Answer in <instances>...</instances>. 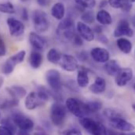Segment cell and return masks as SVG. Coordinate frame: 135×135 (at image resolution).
<instances>
[{
    "label": "cell",
    "instance_id": "1",
    "mask_svg": "<svg viewBox=\"0 0 135 135\" xmlns=\"http://www.w3.org/2000/svg\"><path fill=\"white\" fill-rule=\"evenodd\" d=\"M104 115L108 119L109 124L115 130L123 132H132L135 130L134 124L128 122L122 114L113 108H107L104 111Z\"/></svg>",
    "mask_w": 135,
    "mask_h": 135
},
{
    "label": "cell",
    "instance_id": "2",
    "mask_svg": "<svg viewBox=\"0 0 135 135\" xmlns=\"http://www.w3.org/2000/svg\"><path fill=\"white\" fill-rule=\"evenodd\" d=\"M50 93L45 88H39L37 91L29 93L25 98V105L28 110H34L38 107L45 105L49 101Z\"/></svg>",
    "mask_w": 135,
    "mask_h": 135
},
{
    "label": "cell",
    "instance_id": "3",
    "mask_svg": "<svg viewBox=\"0 0 135 135\" xmlns=\"http://www.w3.org/2000/svg\"><path fill=\"white\" fill-rule=\"evenodd\" d=\"M79 122L80 125L91 135H108L105 127L93 119L86 116L79 118Z\"/></svg>",
    "mask_w": 135,
    "mask_h": 135
},
{
    "label": "cell",
    "instance_id": "4",
    "mask_svg": "<svg viewBox=\"0 0 135 135\" xmlns=\"http://www.w3.org/2000/svg\"><path fill=\"white\" fill-rule=\"evenodd\" d=\"M67 116L66 108L59 102H55L50 108V119L56 127H61L65 122Z\"/></svg>",
    "mask_w": 135,
    "mask_h": 135
},
{
    "label": "cell",
    "instance_id": "5",
    "mask_svg": "<svg viewBox=\"0 0 135 135\" xmlns=\"http://www.w3.org/2000/svg\"><path fill=\"white\" fill-rule=\"evenodd\" d=\"M65 105L68 110L76 117L81 118L83 116H86V115L89 114L86 103H83L77 98H68L65 102Z\"/></svg>",
    "mask_w": 135,
    "mask_h": 135
},
{
    "label": "cell",
    "instance_id": "6",
    "mask_svg": "<svg viewBox=\"0 0 135 135\" xmlns=\"http://www.w3.org/2000/svg\"><path fill=\"white\" fill-rule=\"evenodd\" d=\"M34 28L38 33L46 32L50 28V21L47 14L42 10H35L32 13Z\"/></svg>",
    "mask_w": 135,
    "mask_h": 135
},
{
    "label": "cell",
    "instance_id": "7",
    "mask_svg": "<svg viewBox=\"0 0 135 135\" xmlns=\"http://www.w3.org/2000/svg\"><path fill=\"white\" fill-rule=\"evenodd\" d=\"M25 56H26V52L25 50H21L20 52H18L16 54L9 57L5 61V63L3 64V65L2 67V73L5 75L11 74L13 71L15 66L17 65L21 64L24 61Z\"/></svg>",
    "mask_w": 135,
    "mask_h": 135
},
{
    "label": "cell",
    "instance_id": "8",
    "mask_svg": "<svg viewBox=\"0 0 135 135\" xmlns=\"http://www.w3.org/2000/svg\"><path fill=\"white\" fill-rule=\"evenodd\" d=\"M46 82L54 92H59L62 86L60 72L56 69H50L46 72Z\"/></svg>",
    "mask_w": 135,
    "mask_h": 135
},
{
    "label": "cell",
    "instance_id": "9",
    "mask_svg": "<svg viewBox=\"0 0 135 135\" xmlns=\"http://www.w3.org/2000/svg\"><path fill=\"white\" fill-rule=\"evenodd\" d=\"M12 120L16 125V127H17L20 130L30 131L33 129V121L30 118L22 114L21 112H15L13 115Z\"/></svg>",
    "mask_w": 135,
    "mask_h": 135
},
{
    "label": "cell",
    "instance_id": "10",
    "mask_svg": "<svg viewBox=\"0 0 135 135\" xmlns=\"http://www.w3.org/2000/svg\"><path fill=\"white\" fill-rule=\"evenodd\" d=\"M9 32L12 37H19L25 33V25L19 20L13 18V17H9L6 21Z\"/></svg>",
    "mask_w": 135,
    "mask_h": 135
},
{
    "label": "cell",
    "instance_id": "11",
    "mask_svg": "<svg viewBox=\"0 0 135 135\" xmlns=\"http://www.w3.org/2000/svg\"><path fill=\"white\" fill-rule=\"evenodd\" d=\"M134 77V71L131 68H121L115 75V83L119 86H126Z\"/></svg>",
    "mask_w": 135,
    "mask_h": 135
},
{
    "label": "cell",
    "instance_id": "12",
    "mask_svg": "<svg viewBox=\"0 0 135 135\" xmlns=\"http://www.w3.org/2000/svg\"><path fill=\"white\" fill-rule=\"evenodd\" d=\"M59 64L61 67L67 71H74L79 68L78 60L74 56L69 54H62Z\"/></svg>",
    "mask_w": 135,
    "mask_h": 135
},
{
    "label": "cell",
    "instance_id": "13",
    "mask_svg": "<svg viewBox=\"0 0 135 135\" xmlns=\"http://www.w3.org/2000/svg\"><path fill=\"white\" fill-rule=\"evenodd\" d=\"M133 35H134V31L131 28L129 22L126 20L120 21L114 31V36L116 38L121 36L133 37Z\"/></svg>",
    "mask_w": 135,
    "mask_h": 135
},
{
    "label": "cell",
    "instance_id": "14",
    "mask_svg": "<svg viewBox=\"0 0 135 135\" xmlns=\"http://www.w3.org/2000/svg\"><path fill=\"white\" fill-rule=\"evenodd\" d=\"M90 55L93 60L98 63H106L110 58V54L108 50L102 47L93 48L90 50Z\"/></svg>",
    "mask_w": 135,
    "mask_h": 135
},
{
    "label": "cell",
    "instance_id": "15",
    "mask_svg": "<svg viewBox=\"0 0 135 135\" xmlns=\"http://www.w3.org/2000/svg\"><path fill=\"white\" fill-rule=\"evenodd\" d=\"M76 30L79 35L86 41L91 42L94 39V31L85 23L79 21L76 24Z\"/></svg>",
    "mask_w": 135,
    "mask_h": 135
},
{
    "label": "cell",
    "instance_id": "16",
    "mask_svg": "<svg viewBox=\"0 0 135 135\" xmlns=\"http://www.w3.org/2000/svg\"><path fill=\"white\" fill-rule=\"evenodd\" d=\"M29 42L35 50H42L46 44V39L35 32L29 34Z\"/></svg>",
    "mask_w": 135,
    "mask_h": 135
},
{
    "label": "cell",
    "instance_id": "17",
    "mask_svg": "<svg viewBox=\"0 0 135 135\" xmlns=\"http://www.w3.org/2000/svg\"><path fill=\"white\" fill-rule=\"evenodd\" d=\"M89 90L91 93L94 94H99L105 91L106 90V81L102 77H97L94 80V83L91 84L89 87Z\"/></svg>",
    "mask_w": 135,
    "mask_h": 135
},
{
    "label": "cell",
    "instance_id": "18",
    "mask_svg": "<svg viewBox=\"0 0 135 135\" xmlns=\"http://www.w3.org/2000/svg\"><path fill=\"white\" fill-rule=\"evenodd\" d=\"M6 90L12 98H15L17 100H20L27 95L26 90L21 86H12L7 87Z\"/></svg>",
    "mask_w": 135,
    "mask_h": 135
},
{
    "label": "cell",
    "instance_id": "19",
    "mask_svg": "<svg viewBox=\"0 0 135 135\" xmlns=\"http://www.w3.org/2000/svg\"><path fill=\"white\" fill-rule=\"evenodd\" d=\"M51 15L57 20L61 21L64 19L65 15V7L62 2H57L55 3L50 10Z\"/></svg>",
    "mask_w": 135,
    "mask_h": 135
},
{
    "label": "cell",
    "instance_id": "20",
    "mask_svg": "<svg viewBox=\"0 0 135 135\" xmlns=\"http://www.w3.org/2000/svg\"><path fill=\"white\" fill-rule=\"evenodd\" d=\"M76 83H77L79 87H81V88H85L89 85L90 79H89L87 70L86 68H81L78 71Z\"/></svg>",
    "mask_w": 135,
    "mask_h": 135
},
{
    "label": "cell",
    "instance_id": "21",
    "mask_svg": "<svg viewBox=\"0 0 135 135\" xmlns=\"http://www.w3.org/2000/svg\"><path fill=\"white\" fill-rule=\"evenodd\" d=\"M108 4L115 9H121L124 12H129L132 9L131 3L127 0H108Z\"/></svg>",
    "mask_w": 135,
    "mask_h": 135
},
{
    "label": "cell",
    "instance_id": "22",
    "mask_svg": "<svg viewBox=\"0 0 135 135\" xmlns=\"http://www.w3.org/2000/svg\"><path fill=\"white\" fill-rule=\"evenodd\" d=\"M121 67L117 61L112 59L108 61L104 65V70L108 75L115 76L117 73L120 71Z\"/></svg>",
    "mask_w": 135,
    "mask_h": 135
},
{
    "label": "cell",
    "instance_id": "23",
    "mask_svg": "<svg viewBox=\"0 0 135 135\" xmlns=\"http://www.w3.org/2000/svg\"><path fill=\"white\" fill-rule=\"evenodd\" d=\"M43 61L42 55L38 51V50H33L31 52L29 56V63L32 68L35 69H37L41 66Z\"/></svg>",
    "mask_w": 135,
    "mask_h": 135
},
{
    "label": "cell",
    "instance_id": "24",
    "mask_svg": "<svg viewBox=\"0 0 135 135\" xmlns=\"http://www.w3.org/2000/svg\"><path fill=\"white\" fill-rule=\"evenodd\" d=\"M96 19L98 23L103 25H109L112 23V16L108 11L104 9H101L98 12L96 15Z\"/></svg>",
    "mask_w": 135,
    "mask_h": 135
},
{
    "label": "cell",
    "instance_id": "25",
    "mask_svg": "<svg viewBox=\"0 0 135 135\" xmlns=\"http://www.w3.org/2000/svg\"><path fill=\"white\" fill-rule=\"evenodd\" d=\"M116 44L118 48L120 50V51H122L124 54H130L132 50V43L131 42L126 38H119L117 39L116 41Z\"/></svg>",
    "mask_w": 135,
    "mask_h": 135
},
{
    "label": "cell",
    "instance_id": "26",
    "mask_svg": "<svg viewBox=\"0 0 135 135\" xmlns=\"http://www.w3.org/2000/svg\"><path fill=\"white\" fill-rule=\"evenodd\" d=\"M71 29H74V21L71 17H67L61 20V21L58 24L57 32H61Z\"/></svg>",
    "mask_w": 135,
    "mask_h": 135
},
{
    "label": "cell",
    "instance_id": "27",
    "mask_svg": "<svg viewBox=\"0 0 135 135\" xmlns=\"http://www.w3.org/2000/svg\"><path fill=\"white\" fill-rule=\"evenodd\" d=\"M62 54L56 49L53 48L50 49L46 55V58L48 60L49 62L52 63V64H58L61 59Z\"/></svg>",
    "mask_w": 135,
    "mask_h": 135
},
{
    "label": "cell",
    "instance_id": "28",
    "mask_svg": "<svg viewBox=\"0 0 135 135\" xmlns=\"http://www.w3.org/2000/svg\"><path fill=\"white\" fill-rule=\"evenodd\" d=\"M89 113L97 112L102 108V103L99 101H90L86 103Z\"/></svg>",
    "mask_w": 135,
    "mask_h": 135
},
{
    "label": "cell",
    "instance_id": "29",
    "mask_svg": "<svg viewBox=\"0 0 135 135\" xmlns=\"http://www.w3.org/2000/svg\"><path fill=\"white\" fill-rule=\"evenodd\" d=\"M15 7L14 6L9 2H2L0 3V12L3 13H8V14H13L15 13Z\"/></svg>",
    "mask_w": 135,
    "mask_h": 135
},
{
    "label": "cell",
    "instance_id": "30",
    "mask_svg": "<svg viewBox=\"0 0 135 135\" xmlns=\"http://www.w3.org/2000/svg\"><path fill=\"white\" fill-rule=\"evenodd\" d=\"M75 2L83 9H91L96 6V0H76Z\"/></svg>",
    "mask_w": 135,
    "mask_h": 135
},
{
    "label": "cell",
    "instance_id": "31",
    "mask_svg": "<svg viewBox=\"0 0 135 135\" xmlns=\"http://www.w3.org/2000/svg\"><path fill=\"white\" fill-rule=\"evenodd\" d=\"M81 19L83 21V23L85 24H92L94 21V12L92 11H85L82 16H81Z\"/></svg>",
    "mask_w": 135,
    "mask_h": 135
},
{
    "label": "cell",
    "instance_id": "32",
    "mask_svg": "<svg viewBox=\"0 0 135 135\" xmlns=\"http://www.w3.org/2000/svg\"><path fill=\"white\" fill-rule=\"evenodd\" d=\"M19 104V100L15 99V98H12V99H9L6 100L3 102V104H2L1 108H12L13 106H17Z\"/></svg>",
    "mask_w": 135,
    "mask_h": 135
},
{
    "label": "cell",
    "instance_id": "33",
    "mask_svg": "<svg viewBox=\"0 0 135 135\" xmlns=\"http://www.w3.org/2000/svg\"><path fill=\"white\" fill-rule=\"evenodd\" d=\"M1 124L2 125H4L6 127H7L8 128H9L13 132H15L16 131V125L14 124V123L13 121H11L10 119H3L2 121H1Z\"/></svg>",
    "mask_w": 135,
    "mask_h": 135
},
{
    "label": "cell",
    "instance_id": "34",
    "mask_svg": "<svg viewBox=\"0 0 135 135\" xmlns=\"http://www.w3.org/2000/svg\"><path fill=\"white\" fill-rule=\"evenodd\" d=\"M6 54V47L2 37L0 35V57L5 56Z\"/></svg>",
    "mask_w": 135,
    "mask_h": 135
},
{
    "label": "cell",
    "instance_id": "35",
    "mask_svg": "<svg viewBox=\"0 0 135 135\" xmlns=\"http://www.w3.org/2000/svg\"><path fill=\"white\" fill-rule=\"evenodd\" d=\"M66 86H67V88H68L71 91H78V84L77 83H75L73 80H69L68 82H67L66 83Z\"/></svg>",
    "mask_w": 135,
    "mask_h": 135
},
{
    "label": "cell",
    "instance_id": "36",
    "mask_svg": "<svg viewBox=\"0 0 135 135\" xmlns=\"http://www.w3.org/2000/svg\"><path fill=\"white\" fill-rule=\"evenodd\" d=\"M13 131L4 125L0 126V135H13Z\"/></svg>",
    "mask_w": 135,
    "mask_h": 135
},
{
    "label": "cell",
    "instance_id": "37",
    "mask_svg": "<svg viewBox=\"0 0 135 135\" xmlns=\"http://www.w3.org/2000/svg\"><path fill=\"white\" fill-rule=\"evenodd\" d=\"M73 40V42L75 46H80L83 44V38L79 35H77L75 34L72 38Z\"/></svg>",
    "mask_w": 135,
    "mask_h": 135
},
{
    "label": "cell",
    "instance_id": "38",
    "mask_svg": "<svg viewBox=\"0 0 135 135\" xmlns=\"http://www.w3.org/2000/svg\"><path fill=\"white\" fill-rule=\"evenodd\" d=\"M78 58L79 61H86V60H88V54L85 51H83V52H80L78 55Z\"/></svg>",
    "mask_w": 135,
    "mask_h": 135
},
{
    "label": "cell",
    "instance_id": "39",
    "mask_svg": "<svg viewBox=\"0 0 135 135\" xmlns=\"http://www.w3.org/2000/svg\"><path fill=\"white\" fill-rule=\"evenodd\" d=\"M65 135H83L82 132L78 129H71L69 131H68Z\"/></svg>",
    "mask_w": 135,
    "mask_h": 135
},
{
    "label": "cell",
    "instance_id": "40",
    "mask_svg": "<svg viewBox=\"0 0 135 135\" xmlns=\"http://www.w3.org/2000/svg\"><path fill=\"white\" fill-rule=\"evenodd\" d=\"M22 18L24 19V21H28V12L26 8H23L22 9V14H21Z\"/></svg>",
    "mask_w": 135,
    "mask_h": 135
},
{
    "label": "cell",
    "instance_id": "41",
    "mask_svg": "<svg viewBox=\"0 0 135 135\" xmlns=\"http://www.w3.org/2000/svg\"><path fill=\"white\" fill-rule=\"evenodd\" d=\"M50 0H37V2L39 6H46L50 3Z\"/></svg>",
    "mask_w": 135,
    "mask_h": 135
},
{
    "label": "cell",
    "instance_id": "42",
    "mask_svg": "<svg viewBox=\"0 0 135 135\" xmlns=\"http://www.w3.org/2000/svg\"><path fill=\"white\" fill-rule=\"evenodd\" d=\"M98 40L101 42L102 43H108V38L106 37V36H104V35H99L98 36Z\"/></svg>",
    "mask_w": 135,
    "mask_h": 135
},
{
    "label": "cell",
    "instance_id": "43",
    "mask_svg": "<svg viewBox=\"0 0 135 135\" xmlns=\"http://www.w3.org/2000/svg\"><path fill=\"white\" fill-rule=\"evenodd\" d=\"M17 135H31L29 131H24V130H19L17 132Z\"/></svg>",
    "mask_w": 135,
    "mask_h": 135
},
{
    "label": "cell",
    "instance_id": "44",
    "mask_svg": "<svg viewBox=\"0 0 135 135\" xmlns=\"http://www.w3.org/2000/svg\"><path fill=\"white\" fill-rule=\"evenodd\" d=\"M102 29H103V28H101V26L98 25V26H96V27H95V28H94V31H95V32H96L97 33L100 35V34L102 32Z\"/></svg>",
    "mask_w": 135,
    "mask_h": 135
},
{
    "label": "cell",
    "instance_id": "45",
    "mask_svg": "<svg viewBox=\"0 0 135 135\" xmlns=\"http://www.w3.org/2000/svg\"><path fill=\"white\" fill-rule=\"evenodd\" d=\"M107 3H108V1H106V0H102L101 2H100L99 7H100V8H104V7H105V6H107Z\"/></svg>",
    "mask_w": 135,
    "mask_h": 135
},
{
    "label": "cell",
    "instance_id": "46",
    "mask_svg": "<svg viewBox=\"0 0 135 135\" xmlns=\"http://www.w3.org/2000/svg\"><path fill=\"white\" fill-rule=\"evenodd\" d=\"M34 135H49L47 134L46 133H45V132H42V131H38V132H35Z\"/></svg>",
    "mask_w": 135,
    "mask_h": 135
},
{
    "label": "cell",
    "instance_id": "47",
    "mask_svg": "<svg viewBox=\"0 0 135 135\" xmlns=\"http://www.w3.org/2000/svg\"><path fill=\"white\" fill-rule=\"evenodd\" d=\"M119 135H135V133H127V132H123V133H121Z\"/></svg>",
    "mask_w": 135,
    "mask_h": 135
},
{
    "label": "cell",
    "instance_id": "48",
    "mask_svg": "<svg viewBox=\"0 0 135 135\" xmlns=\"http://www.w3.org/2000/svg\"><path fill=\"white\" fill-rule=\"evenodd\" d=\"M3 82H4L3 78H2V76H0V88H1V86H2V84H3Z\"/></svg>",
    "mask_w": 135,
    "mask_h": 135
},
{
    "label": "cell",
    "instance_id": "49",
    "mask_svg": "<svg viewBox=\"0 0 135 135\" xmlns=\"http://www.w3.org/2000/svg\"><path fill=\"white\" fill-rule=\"evenodd\" d=\"M132 22H133V24L135 25V16L133 17V18H132Z\"/></svg>",
    "mask_w": 135,
    "mask_h": 135
},
{
    "label": "cell",
    "instance_id": "50",
    "mask_svg": "<svg viewBox=\"0 0 135 135\" xmlns=\"http://www.w3.org/2000/svg\"><path fill=\"white\" fill-rule=\"evenodd\" d=\"M127 1H129L130 2H135V0H127Z\"/></svg>",
    "mask_w": 135,
    "mask_h": 135
},
{
    "label": "cell",
    "instance_id": "51",
    "mask_svg": "<svg viewBox=\"0 0 135 135\" xmlns=\"http://www.w3.org/2000/svg\"><path fill=\"white\" fill-rule=\"evenodd\" d=\"M132 108H133V109L135 111V104H134L132 105Z\"/></svg>",
    "mask_w": 135,
    "mask_h": 135
},
{
    "label": "cell",
    "instance_id": "52",
    "mask_svg": "<svg viewBox=\"0 0 135 135\" xmlns=\"http://www.w3.org/2000/svg\"><path fill=\"white\" fill-rule=\"evenodd\" d=\"M21 2H27V1H28V0H20Z\"/></svg>",
    "mask_w": 135,
    "mask_h": 135
},
{
    "label": "cell",
    "instance_id": "53",
    "mask_svg": "<svg viewBox=\"0 0 135 135\" xmlns=\"http://www.w3.org/2000/svg\"><path fill=\"white\" fill-rule=\"evenodd\" d=\"M134 90H135V83H134Z\"/></svg>",
    "mask_w": 135,
    "mask_h": 135
},
{
    "label": "cell",
    "instance_id": "54",
    "mask_svg": "<svg viewBox=\"0 0 135 135\" xmlns=\"http://www.w3.org/2000/svg\"><path fill=\"white\" fill-rule=\"evenodd\" d=\"M0 119H1V113H0Z\"/></svg>",
    "mask_w": 135,
    "mask_h": 135
},
{
    "label": "cell",
    "instance_id": "55",
    "mask_svg": "<svg viewBox=\"0 0 135 135\" xmlns=\"http://www.w3.org/2000/svg\"><path fill=\"white\" fill-rule=\"evenodd\" d=\"M75 1H76V0H75Z\"/></svg>",
    "mask_w": 135,
    "mask_h": 135
}]
</instances>
